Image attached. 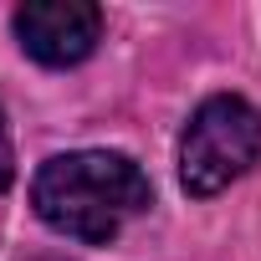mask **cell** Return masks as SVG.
Instances as JSON below:
<instances>
[{
	"label": "cell",
	"mask_w": 261,
	"mask_h": 261,
	"mask_svg": "<svg viewBox=\"0 0 261 261\" xmlns=\"http://www.w3.org/2000/svg\"><path fill=\"white\" fill-rule=\"evenodd\" d=\"M11 179H16V154H11V128L0 118V195L11 190Z\"/></svg>",
	"instance_id": "277c9868"
},
{
	"label": "cell",
	"mask_w": 261,
	"mask_h": 261,
	"mask_svg": "<svg viewBox=\"0 0 261 261\" xmlns=\"http://www.w3.org/2000/svg\"><path fill=\"white\" fill-rule=\"evenodd\" d=\"M31 205L51 230L87 241V246H102L134 215L149 210V179L128 154H102V149L62 154V159H46L36 169Z\"/></svg>",
	"instance_id": "6da1fadb"
},
{
	"label": "cell",
	"mask_w": 261,
	"mask_h": 261,
	"mask_svg": "<svg viewBox=\"0 0 261 261\" xmlns=\"http://www.w3.org/2000/svg\"><path fill=\"white\" fill-rule=\"evenodd\" d=\"M261 159V113L246 97H205L179 144V185L190 195H215Z\"/></svg>",
	"instance_id": "7a4b0ae2"
},
{
	"label": "cell",
	"mask_w": 261,
	"mask_h": 261,
	"mask_svg": "<svg viewBox=\"0 0 261 261\" xmlns=\"http://www.w3.org/2000/svg\"><path fill=\"white\" fill-rule=\"evenodd\" d=\"M16 36L36 62L77 67L102 36V11L87 0H26L16 11Z\"/></svg>",
	"instance_id": "3957f363"
}]
</instances>
